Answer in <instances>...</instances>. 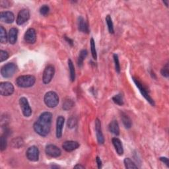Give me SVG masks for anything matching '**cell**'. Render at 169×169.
<instances>
[{"mask_svg":"<svg viewBox=\"0 0 169 169\" xmlns=\"http://www.w3.org/2000/svg\"><path fill=\"white\" fill-rule=\"evenodd\" d=\"M52 114L45 112L41 114L39 118L34 124L33 128L34 131L40 136L46 137L50 132Z\"/></svg>","mask_w":169,"mask_h":169,"instance_id":"cell-1","label":"cell"},{"mask_svg":"<svg viewBox=\"0 0 169 169\" xmlns=\"http://www.w3.org/2000/svg\"><path fill=\"white\" fill-rule=\"evenodd\" d=\"M36 82V79L33 75H21L16 79V84L20 88L32 87Z\"/></svg>","mask_w":169,"mask_h":169,"instance_id":"cell-2","label":"cell"},{"mask_svg":"<svg viewBox=\"0 0 169 169\" xmlns=\"http://www.w3.org/2000/svg\"><path fill=\"white\" fill-rule=\"evenodd\" d=\"M132 79H133V82L135 83L137 87L139 89V90L140 92L141 93V95H142V96L147 100V102H149L151 105L154 106L155 105V102L153 101V99L151 97L149 91L147 90V87L139 80L138 79L136 78L135 77H132Z\"/></svg>","mask_w":169,"mask_h":169,"instance_id":"cell-3","label":"cell"},{"mask_svg":"<svg viewBox=\"0 0 169 169\" xmlns=\"http://www.w3.org/2000/svg\"><path fill=\"white\" fill-rule=\"evenodd\" d=\"M44 103L49 108H55L59 103V97L56 92L49 91L44 95Z\"/></svg>","mask_w":169,"mask_h":169,"instance_id":"cell-4","label":"cell"},{"mask_svg":"<svg viewBox=\"0 0 169 169\" xmlns=\"http://www.w3.org/2000/svg\"><path fill=\"white\" fill-rule=\"evenodd\" d=\"M17 71V66L13 63H8L3 65L1 69V74L3 77H11Z\"/></svg>","mask_w":169,"mask_h":169,"instance_id":"cell-5","label":"cell"},{"mask_svg":"<svg viewBox=\"0 0 169 169\" xmlns=\"http://www.w3.org/2000/svg\"><path fill=\"white\" fill-rule=\"evenodd\" d=\"M55 74V69L52 65H48L44 69L43 75H42V81L44 84H48L52 79L54 77Z\"/></svg>","mask_w":169,"mask_h":169,"instance_id":"cell-6","label":"cell"},{"mask_svg":"<svg viewBox=\"0 0 169 169\" xmlns=\"http://www.w3.org/2000/svg\"><path fill=\"white\" fill-rule=\"evenodd\" d=\"M14 92V87L11 83L2 82L0 83V94L2 96H10Z\"/></svg>","mask_w":169,"mask_h":169,"instance_id":"cell-7","label":"cell"},{"mask_svg":"<svg viewBox=\"0 0 169 169\" xmlns=\"http://www.w3.org/2000/svg\"><path fill=\"white\" fill-rule=\"evenodd\" d=\"M19 105L23 115L25 117L30 116L32 114V109L30 108L28 100L25 97H21L19 99Z\"/></svg>","mask_w":169,"mask_h":169,"instance_id":"cell-8","label":"cell"},{"mask_svg":"<svg viewBox=\"0 0 169 169\" xmlns=\"http://www.w3.org/2000/svg\"><path fill=\"white\" fill-rule=\"evenodd\" d=\"M39 150L36 146H31L27 149L26 155L29 161L36 162L39 159Z\"/></svg>","mask_w":169,"mask_h":169,"instance_id":"cell-9","label":"cell"},{"mask_svg":"<svg viewBox=\"0 0 169 169\" xmlns=\"http://www.w3.org/2000/svg\"><path fill=\"white\" fill-rule=\"evenodd\" d=\"M30 18V12L29 9H23L19 12L17 15L16 22L18 25H22L25 23Z\"/></svg>","mask_w":169,"mask_h":169,"instance_id":"cell-10","label":"cell"},{"mask_svg":"<svg viewBox=\"0 0 169 169\" xmlns=\"http://www.w3.org/2000/svg\"><path fill=\"white\" fill-rule=\"evenodd\" d=\"M45 152L46 155L51 157H58L60 156L61 153L60 148L52 144L48 145L46 147Z\"/></svg>","mask_w":169,"mask_h":169,"instance_id":"cell-11","label":"cell"},{"mask_svg":"<svg viewBox=\"0 0 169 169\" xmlns=\"http://www.w3.org/2000/svg\"><path fill=\"white\" fill-rule=\"evenodd\" d=\"M24 39H25L26 42H27L28 44H33L35 43L36 41V30L33 28L29 29L25 34Z\"/></svg>","mask_w":169,"mask_h":169,"instance_id":"cell-12","label":"cell"},{"mask_svg":"<svg viewBox=\"0 0 169 169\" xmlns=\"http://www.w3.org/2000/svg\"><path fill=\"white\" fill-rule=\"evenodd\" d=\"M95 131L96 134V137L99 144H103L105 143V138L103 133L102 132L101 128V122L99 119L96 118L95 120Z\"/></svg>","mask_w":169,"mask_h":169,"instance_id":"cell-13","label":"cell"},{"mask_svg":"<svg viewBox=\"0 0 169 169\" xmlns=\"http://www.w3.org/2000/svg\"><path fill=\"white\" fill-rule=\"evenodd\" d=\"M15 20L14 14L11 11H2L0 13V20L8 24L12 23Z\"/></svg>","mask_w":169,"mask_h":169,"instance_id":"cell-14","label":"cell"},{"mask_svg":"<svg viewBox=\"0 0 169 169\" xmlns=\"http://www.w3.org/2000/svg\"><path fill=\"white\" fill-rule=\"evenodd\" d=\"M79 143L75 141H66L62 145L63 149L67 152H71L75 149H77L79 147Z\"/></svg>","mask_w":169,"mask_h":169,"instance_id":"cell-15","label":"cell"},{"mask_svg":"<svg viewBox=\"0 0 169 169\" xmlns=\"http://www.w3.org/2000/svg\"><path fill=\"white\" fill-rule=\"evenodd\" d=\"M65 122V119L62 116L58 117L56 120V137L60 139L62 136V131H63V127Z\"/></svg>","mask_w":169,"mask_h":169,"instance_id":"cell-16","label":"cell"},{"mask_svg":"<svg viewBox=\"0 0 169 169\" xmlns=\"http://www.w3.org/2000/svg\"><path fill=\"white\" fill-rule=\"evenodd\" d=\"M78 29L82 33L88 34L89 32L88 24L82 17H79L78 18Z\"/></svg>","mask_w":169,"mask_h":169,"instance_id":"cell-17","label":"cell"},{"mask_svg":"<svg viewBox=\"0 0 169 169\" xmlns=\"http://www.w3.org/2000/svg\"><path fill=\"white\" fill-rule=\"evenodd\" d=\"M19 30L17 28H11L9 30L8 34V40L10 44H15L17 40Z\"/></svg>","mask_w":169,"mask_h":169,"instance_id":"cell-18","label":"cell"},{"mask_svg":"<svg viewBox=\"0 0 169 169\" xmlns=\"http://www.w3.org/2000/svg\"><path fill=\"white\" fill-rule=\"evenodd\" d=\"M112 141L117 153H118L119 155H122L124 153V149H123V146L121 141H120L118 138H117V137H114V138H113L112 139Z\"/></svg>","mask_w":169,"mask_h":169,"instance_id":"cell-19","label":"cell"},{"mask_svg":"<svg viewBox=\"0 0 169 169\" xmlns=\"http://www.w3.org/2000/svg\"><path fill=\"white\" fill-rule=\"evenodd\" d=\"M108 130L112 133L114 134L115 136H119L120 134V127L118 122L116 120H113L110 123L108 126Z\"/></svg>","mask_w":169,"mask_h":169,"instance_id":"cell-20","label":"cell"},{"mask_svg":"<svg viewBox=\"0 0 169 169\" xmlns=\"http://www.w3.org/2000/svg\"><path fill=\"white\" fill-rule=\"evenodd\" d=\"M121 118H122L124 126H125L126 128V129L131 128V127H132V122L130 117L124 112H121Z\"/></svg>","mask_w":169,"mask_h":169,"instance_id":"cell-21","label":"cell"},{"mask_svg":"<svg viewBox=\"0 0 169 169\" xmlns=\"http://www.w3.org/2000/svg\"><path fill=\"white\" fill-rule=\"evenodd\" d=\"M87 50H82L79 55L78 60H77V65L79 67H82L83 65V61L85 59V58L87 56Z\"/></svg>","mask_w":169,"mask_h":169,"instance_id":"cell-22","label":"cell"},{"mask_svg":"<svg viewBox=\"0 0 169 169\" xmlns=\"http://www.w3.org/2000/svg\"><path fill=\"white\" fill-rule=\"evenodd\" d=\"M8 40V36L6 30L3 26L0 27V42L2 44H6Z\"/></svg>","mask_w":169,"mask_h":169,"instance_id":"cell-23","label":"cell"},{"mask_svg":"<svg viewBox=\"0 0 169 169\" xmlns=\"http://www.w3.org/2000/svg\"><path fill=\"white\" fill-rule=\"evenodd\" d=\"M68 66L70 69V79L72 82H74L75 79V70L74 67V65L73 64V61L71 60H68Z\"/></svg>","mask_w":169,"mask_h":169,"instance_id":"cell-24","label":"cell"},{"mask_svg":"<svg viewBox=\"0 0 169 169\" xmlns=\"http://www.w3.org/2000/svg\"><path fill=\"white\" fill-rule=\"evenodd\" d=\"M112 101L115 104L118 105L119 106H122L124 104L123 95L122 94H120H120L114 96L112 97Z\"/></svg>","mask_w":169,"mask_h":169,"instance_id":"cell-25","label":"cell"},{"mask_svg":"<svg viewBox=\"0 0 169 169\" xmlns=\"http://www.w3.org/2000/svg\"><path fill=\"white\" fill-rule=\"evenodd\" d=\"M75 105L74 102L71 99H66L63 103V106L62 108L64 110H69L71 109Z\"/></svg>","mask_w":169,"mask_h":169,"instance_id":"cell-26","label":"cell"},{"mask_svg":"<svg viewBox=\"0 0 169 169\" xmlns=\"http://www.w3.org/2000/svg\"><path fill=\"white\" fill-rule=\"evenodd\" d=\"M106 24H107L108 26V31L110 34H114V25H113V23L112 20V18L110 15H108L106 17Z\"/></svg>","mask_w":169,"mask_h":169,"instance_id":"cell-27","label":"cell"},{"mask_svg":"<svg viewBox=\"0 0 169 169\" xmlns=\"http://www.w3.org/2000/svg\"><path fill=\"white\" fill-rule=\"evenodd\" d=\"M124 163L126 168H128V169L137 168V166H136V164L134 163L130 158H126L124 161Z\"/></svg>","mask_w":169,"mask_h":169,"instance_id":"cell-28","label":"cell"},{"mask_svg":"<svg viewBox=\"0 0 169 169\" xmlns=\"http://www.w3.org/2000/svg\"><path fill=\"white\" fill-rule=\"evenodd\" d=\"M91 43V54L93 59L96 60L97 59V54H96V46H95V42L94 39L91 38L90 40Z\"/></svg>","mask_w":169,"mask_h":169,"instance_id":"cell-29","label":"cell"},{"mask_svg":"<svg viewBox=\"0 0 169 169\" xmlns=\"http://www.w3.org/2000/svg\"><path fill=\"white\" fill-rule=\"evenodd\" d=\"M77 124V119L74 118V117H71L68 119L67 120V126L69 128L72 129V128H74V127L76 126Z\"/></svg>","mask_w":169,"mask_h":169,"instance_id":"cell-30","label":"cell"},{"mask_svg":"<svg viewBox=\"0 0 169 169\" xmlns=\"http://www.w3.org/2000/svg\"><path fill=\"white\" fill-rule=\"evenodd\" d=\"M7 147V139H6V136L3 135L1 136L0 138V149L2 151H3Z\"/></svg>","mask_w":169,"mask_h":169,"instance_id":"cell-31","label":"cell"},{"mask_svg":"<svg viewBox=\"0 0 169 169\" xmlns=\"http://www.w3.org/2000/svg\"><path fill=\"white\" fill-rule=\"evenodd\" d=\"M113 58H114V64H115L116 71L117 73L120 74V61H119L118 56L116 54H114L113 55Z\"/></svg>","mask_w":169,"mask_h":169,"instance_id":"cell-32","label":"cell"},{"mask_svg":"<svg viewBox=\"0 0 169 169\" xmlns=\"http://www.w3.org/2000/svg\"><path fill=\"white\" fill-rule=\"evenodd\" d=\"M23 145V141L21 138H16L12 141V146L15 148H19Z\"/></svg>","mask_w":169,"mask_h":169,"instance_id":"cell-33","label":"cell"},{"mask_svg":"<svg viewBox=\"0 0 169 169\" xmlns=\"http://www.w3.org/2000/svg\"><path fill=\"white\" fill-rule=\"evenodd\" d=\"M161 74L163 77L168 78L169 76V69H168V63H167L164 65V67L162 68L161 71Z\"/></svg>","mask_w":169,"mask_h":169,"instance_id":"cell-34","label":"cell"},{"mask_svg":"<svg viewBox=\"0 0 169 169\" xmlns=\"http://www.w3.org/2000/svg\"><path fill=\"white\" fill-rule=\"evenodd\" d=\"M50 11V8L49 7L46 5H44L42 7H41L40 9V14L43 15V16H46L47 15L48 13H49Z\"/></svg>","mask_w":169,"mask_h":169,"instance_id":"cell-35","label":"cell"},{"mask_svg":"<svg viewBox=\"0 0 169 169\" xmlns=\"http://www.w3.org/2000/svg\"><path fill=\"white\" fill-rule=\"evenodd\" d=\"M9 58V54L8 52L4 51V50H1L0 51V61L3 62L8 60Z\"/></svg>","mask_w":169,"mask_h":169,"instance_id":"cell-36","label":"cell"},{"mask_svg":"<svg viewBox=\"0 0 169 169\" xmlns=\"http://www.w3.org/2000/svg\"><path fill=\"white\" fill-rule=\"evenodd\" d=\"M10 4H11V2H9V1H1L0 2V5H1V7H2V8H9V7L10 6H11V5H10Z\"/></svg>","mask_w":169,"mask_h":169,"instance_id":"cell-37","label":"cell"},{"mask_svg":"<svg viewBox=\"0 0 169 169\" xmlns=\"http://www.w3.org/2000/svg\"><path fill=\"white\" fill-rule=\"evenodd\" d=\"M160 161L164 163L165 164L167 165L168 167H169V162H168V158L167 157H161L160 158Z\"/></svg>","mask_w":169,"mask_h":169,"instance_id":"cell-38","label":"cell"},{"mask_svg":"<svg viewBox=\"0 0 169 169\" xmlns=\"http://www.w3.org/2000/svg\"><path fill=\"white\" fill-rule=\"evenodd\" d=\"M96 163H97L98 168H101L102 167V161L101 160V158H99V157H96Z\"/></svg>","mask_w":169,"mask_h":169,"instance_id":"cell-39","label":"cell"},{"mask_svg":"<svg viewBox=\"0 0 169 169\" xmlns=\"http://www.w3.org/2000/svg\"><path fill=\"white\" fill-rule=\"evenodd\" d=\"M64 38H65V40L67 41V42L70 44V45L72 46L74 45V41L72 40L71 39H70V38H68V37H67V36H64Z\"/></svg>","mask_w":169,"mask_h":169,"instance_id":"cell-40","label":"cell"},{"mask_svg":"<svg viewBox=\"0 0 169 169\" xmlns=\"http://www.w3.org/2000/svg\"><path fill=\"white\" fill-rule=\"evenodd\" d=\"M74 168H85V167L82 166V165H81V164H77V165H75Z\"/></svg>","mask_w":169,"mask_h":169,"instance_id":"cell-41","label":"cell"},{"mask_svg":"<svg viewBox=\"0 0 169 169\" xmlns=\"http://www.w3.org/2000/svg\"><path fill=\"white\" fill-rule=\"evenodd\" d=\"M163 3H165V5H166L167 7H168V1H164Z\"/></svg>","mask_w":169,"mask_h":169,"instance_id":"cell-42","label":"cell"},{"mask_svg":"<svg viewBox=\"0 0 169 169\" xmlns=\"http://www.w3.org/2000/svg\"><path fill=\"white\" fill-rule=\"evenodd\" d=\"M52 168H59L58 166H52Z\"/></svg>","mask_w":169,"mask_h":169,"instance_id":"cell-43","label":"cell"}]
</instances>
